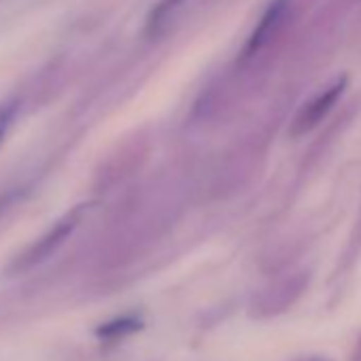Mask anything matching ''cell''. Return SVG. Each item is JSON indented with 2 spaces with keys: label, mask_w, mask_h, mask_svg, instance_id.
<instances>
[{
  "label": "cell",
  "mask_w": 361,
  "mask_h": 361,
  "mask_svg": "<svg viewBox=\"0 0 361 361\" xmlns=\"http://www.w3.org/2000/svg\"><path fill=\"white\" fill-rule=\"evenodd\" d=\"M344 87H346V79L340 77V79H336L334 83H329L321 94L312 96V98L300 109V113L295 115L293 126H291V134H293V136L308 134L317 123H321V121L325 119V115L331 111V106L340 100Z\"/></svg>",
  "instance_id": "cell-2"
},
{
  "label": "cell",
  "mask_w": 361,
  "mask_h": 361,
  "mask_svg": "<svg viewBox=\"0 0 361 361\" xmlns=\"http://www.w3.org/2000/svg\"><path fill=\"white\" fill-rule=\"evenodd\" d=\"M355 361H361V340L357 344V350H355Z\"/></svg>",
  "instance_id": "cell-8"
},
{
  "label": "cell",
  "mask_w": 361,
  "mask_h": 361,
  "mask_svg": "<svg viewBox=\"0 0 361 361\" xmlns=\"http://www.w3.org/2000/svg\"><path fill=\"white\" fill-rule=\"evenodd\" d=\"M174 3H178V0H166V5L170 7V5H174Z\"/></svg>",
  "instance_id": "cell-9"
},
{
  "label": "cell",
  "mask_w": 361,
  "mask_h": 361,
  "mask_svg": "<svg viewBox=\"0 0 361 361\" xmlns=\"http://www.w3.org/2000/svg\"><path fill=\"white\" fill-rule=\"evenodd\" d=\"M7 119H9V115H7V113L0 115V134H3V130H5V126H7Z\"/></svg>",
  "instance_id": "cell-6"
},
{
  "label": "cell",
  "mask_w": 361,
  "mask_h": 361,
  "mask_svg": "<svg viewBox=\"0 0 361 361\" xmlns=\"http://www.w3.org/2000/svg\"><path fill=\"white\" fill-rule=\"evenodd\" d=\"M138 327H140V323L136 319L126 317V319H117V321H111V323L98 327L96 334L102 336V338H119V336H126L130 331H136Z\"/></svg>",
  "instance_id": "cell-5"
},
{
  "label": "cell",
  "mask_w": 361,
  "mask_h": 361,
  "mask_svg": "<svg viewBox=\"0 0 361 361\" xmlns=\"http://www.w3.org/2000/svg\"><path fill=\"white\" fill-rule=\"evenodd\" d=\"M298 361H329L327 357H306V359H298Z\"/></svg>",
  "instance_id": "cell-7"
},
{
  "label": "cell",
  "mask_w": 361,
  "mask_h": 361,
  "mask_svg": "<svg viewBox=\"0 0 361 361\" xmlns=\"http://www.w3.org/2000/svg\"><path fill=\"white\" fill-rule=\"evenodd\" d=\"M310 283V274L306 270L287 274L285 279L274 281L270 287H266L251 304V314L257 319L276 317L285 310H289L306 291Z\"/></svg>",
  "instance_id": "cell-1"
},
{
  "label": "cell",
  "mask_w": 361,
  "mask_h": 361,
  "mask_svg": "<svg viewBox=\"0 0 361 361\" xmlns=\"http://www.w3.org/2000/svg\"><path fill=\"white\" fill-rule=\"evenodd\" d=\"M287 5H289V0H274V3L266 9L262 22L257 24V28L253 30V35H251V39L247 43L245 54H255L257 49H262L272 39V35L276 32L281 20L287 13Z\"/></svg>",
  "instance_id": "cell-4"
},
{
  "label": "cell",
  "mask_w": 361,
  "mask_h": 361,
  "mask_svg": "<svg viewBox=\"0 0 361 361\" xmlns=\"http://www.w3.org/2000/svg\"><path fill=\"white\" fill-rule=\"evenodd\" d=\"M77 226V213L75 215H68V217H64L62 221H58L43 238H39L24 255H20V259H18V268H32V266H37V264H41L43 259H47L64 240H66V236L73 232V228Z\"/></svg>",
  "instance_id": "cell-3"
}]
</instances>
